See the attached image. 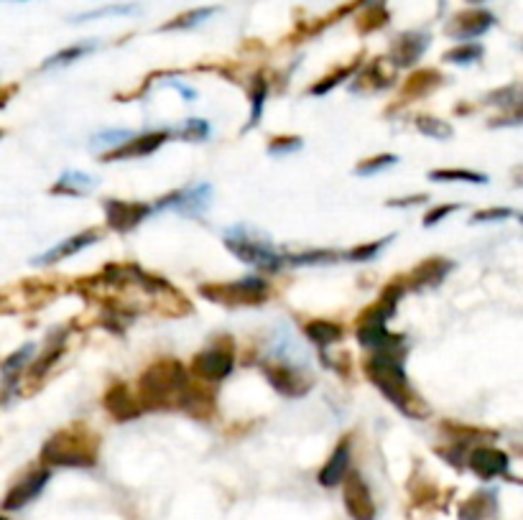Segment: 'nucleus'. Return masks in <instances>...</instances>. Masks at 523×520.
<instances>
[{"label": "nucleus", "mask_w": 523, "mask_h": 520, "mask_svg": "<svg viewBox=\"0 0 523 520\" xmlns=\"http://www.w3.org/2000/svg\"><path fill=\"white\" fill-rule=\"evenodd\" d=\"M192 400L194 388L176 359H162L143 372L141 403H146L149 409H189Z\"/></svg>", "instance_id": "obj_1"}, {"label": "nucleus", "mask_w": 523, "mask_h": 520, "mask_svg": "<svg viewBox=\"0 0 523 520\" xmlns=\"http://www.w3.org/2000/svg\"><path fill=\"white\" fill-rule=\"evenodd\" d=\"M41 462L49 467H92L98 462V439L82 426L54 433L41 449Z\"/></svg>", "instance_id": "obj_2"}, {"label": "nucleus", "mask_w": 523, "mask_h": 520, "mask_svg": "<svg viewBox=\"0 0 523 520\" xmlns=\"http://www.w3.org/2000/svg\"><path fill=\"white\" fill-rule=\"evenodd\" d=\"M225 248L230 250L237 260L256 265L261 271H281L287 265V255L274 248V243L261 233L250 230L246 224H235L230 230H225Z\"/></svg>", "instance_id": "obj_3"}, {"label": "nucleus", "mask_w": 523, "mask_h": 520, "mask_svg": "<svg viewBox=\"0 0 523 520\" xmlns=\"http://www.w3.org/2000/svg\"><path fill=\"white\" fill-rule=\"evenodd\" d=\"M365 370H368V378L373 380L375 388H378L396 409L413 416L412 403H416V400H413L412 385H409V378H406V372H403L401 359L396 358L393 352H378L375 358L368 359Z\"/></svg>", "instance_id": "obj_4"}, {"label": "nucleus", "mask_w": 523, "mask_h": 520, "mask_svg": "<svg viewBox=\"0 0 523 520\" xmlns=\"http://www.w3.org/2000/svg\"><path fill=\"white\" fill-rule=\"evenodd\" d=\"M261 368L263 375L268 378V383L288 398L304 396L312 388L309 378H307V359L266 358Z\"/></svg>", "instance_id": "obj_5"}, {"label": "nucleus", "mask_w": 523, "mask_h": 520, "mask_svg": "<svg viewBox=\"0 0 523 520\" xmlns=\"http://www.w3.org/2000/svg\"><path fill=\"white\" fill-rule=\"evenodd\" d=\"M202 294L214 298V301H223V304H258L268 294V281H263L258 276H250V278H240V281L214 286V288L204 286Z\"/></svg>", "instance_id": "obj_6"}, {"label": "nucleus", "mask_w": 523, "mask_h": 520, "mask_svg": "<svg viewBox=\"0 0 523 520\" xmlns=\"http://www.w3.org/2000/svg\"><path fill=\"white\" fill-rule=\"evenodd\" d=\"M212 204V186L210 184H197L189 186V189H179L174 194L163 197L153 212L156 210H176L187 217H200L204 212L210 210Z\"/></svg>", "instance_id": "obj_7"}, {"label": "nucleus", "mask_w": 523, "mask_h": 520, "mask_svg": "<svg viewBox=\"0 0 523 520\" xmlns=\"http://www.w3.org/2000/svg\"><path fill=\"white\" fill-rule=\"evenodd\" d=\"M342 495H345V508L352 520H375V503L368 484L358 472H348L342 480Z\"/></svg>", "instance_id": "obj_8"}, {"label": "nucleus", "mask_w": 523, "mask_h": 520, "mask_svg": "<svg viewBox=\"0 0 523 520\" xmlns=\"http://www.w3.org/2000/svg\"><path fill=\"white\" fill-rule=\"evenodd\" d=\"M153 207L143 202H123V199H108L105 202V217L108 224L118 233H131L133 227L143 223L149 217Z\"/></svg>", "instance_id": "obj_9"}, {"label": "nucleus", "mask_w": 523, "mask_h": 520, "mask_svg": "<svg viewBox=\"0 0 523 520\" xmlns=\"http://www.w3.org/2000/svg\"><path fill=\"white\" fill-rule=\"evenodd\" d=\"M233 352L223 349V347H210V349H202L200 355L192 362V370L202 380H210V383H220L225 380L230 372H233Z\"/></svg>", "instance_id": "obj_10"}, {"label": "nucleus", "mask_w": 523, "mask_h": 520, "mask_svg": "<svg viewBox=\"0 0 523 520\" xmlns=\"http://www.w3.org/2000/svg\"><path fill=\"white\" fill-rule=\"evenodd\" d=\"M496 26V16L483 8H475V11L457 13L452 21L447 24V36L457 38V41H470L487 34L490 28Z\"/></svg>", "instance_id": "obj_11"}, {"label": "nucleus", "mask_w": 523, "mask_h": 520, "mask_svg": "<svg viewBox=\"0 0 523 520\" xmlns=\"http://www.w3.org/2000/svg\"><path fill=\"white\" fill-rule=\"evenodd\" d=\"M49 483V470H37L31 474H26L18 484H13L11 493L3 500V510H21L26 508L31 500H37L41 495V490Z\"/></svg>", "instance_id": "obj_12"}, {"label": "nucleus", "mask_w": 523, "mask_h": 520, "mask_svg": "<svg viewBox=\"0 0 523 520\" xmlns=\"http://www.w3.org/2000/svg\"><path fill=\"white\" fill-rule=\"evenodd\" d=\"M432 44V36L429 34H422V31H409V34H401L393 47H391V62L396 67H412V64L419 62L424 51L429 49Z\"/></svg>", "instance_id": "obj_13"}, {"label": "nucleus", "mask_w": 523, "mask_h": 520, "mask_svg": "<svg viewBox=\"0 0 523 520\" xmlns=\"http://www.w3.org/2000/svg\"><path fill=\"white\" fill-rule=\"evenodd\" d=\"M508 464H511V459L506 452H500V449H490V446H480V449H475L473 454H470V467H473L475 474H480V477H498V474H506L508 472Z\"/></svg>", "instance_id": "obj_14"}, {"label": "nucleus", "mask_w": 523, "mask_h": 520, "mask_svg": "<svg viewBox=\"0 0 523 520\" xmlns=\"http://www.w3.org/2000/svg\"><path fill=\"white\" fill-rule=\"evenodd\" d=\"M98 233L95 230H88V233H79V235L75 237H67V240H62L57 248L47 250L44 255H38L37 260H31V263H37V265H51V263H59V260L69 258V255H77L79 250L89 248V245H95L98 243Z\"/></svg>", "instance_id": "obj_15"}, {"label": "nucleus", "mask_w": 523, "mask_h": 520, "mask_svg": "<svg viewBox=\"0 0 523 520\" xmlns=\"http://www.w3.org/2000/svg\"><path fill=\"white\" fill-rule=\"evenodd\" d=\"M138 403H141V400H138V398L131 393V388L123 383L112 385L110 390H108V396H105V406H108V411H110L118 421L136 419L138 413H141V406H138Z\"/></svg>", "instance_id": "obj_16"}, {"label": "nucleus", "mask_w": 523, "mask_h": 520, "mask_svg": "<svg viewBox=\"0 0 523 520\" xmlns=\"http://www.w3.org/2000/svg\"><path fill=\"white\" fill-rule=\"evenodd\" d=\"M166 140V133H149V136H133L125 146L120 149L105 153L102 161H120V159H141V156H149L153 151L162 146Z\"/></svg>", "instance_id": "obj_17"}, {"label": "nucleus", "mask_w": 523, "mask_h": 520, "mask_svg": "<svg viewBox=\"0 0 523 520\" xmlns=\"http://www.w3.org/2000/svg\"><path fill=\"white\" fill-rule=\"evenodd\" d=\"M348 470H350V444L348 442H342V444L335 449V454L329 457V462L324 464L322 472H319V484H324V487H337V484L345 480Z\"/></svg>", "instance_id": "obj_18"}, {"label": "nucleus", "mask_w": 523, "mask_h": 520, "mask_svg": "<svg viewBox=\"0 0 523 520\" xmlns=\"http://www.w3.org/2000/svg\"><path fill=\"white\" fill-rule=\"evenodd\" d=\"M452 268H455V265L445 258L426 260V263H422V265L412 273V286L413 288H426V286L442 284Z\"/></svg>", "instance_id": "obj_19"}, {"label": "nucleus", "mask_w": 523, "mask_h": 520, "mask_svg": "<svg viewBox=\"0 0 523 520\" xmlns=\"http://www.w3.org/2000/svg\"><path fill=\"white\" fill-rule=\"evenodd\" d=\"M98 186V182L82 172H64L59 182L51 186V194H64V197H82L89 194Z\"/></svg>", "instance_id": "obj_20"}, {"label": "nucleus", "mask_w": 523, "mask_h": 520, "mask_svg": "<svg viewBox=\"0 0 523 520\" xmlns=\"http://www.w3.org/2000/svg\"><path fill=\"white\" fill-rule=\"evenodd\" d=\"M34 355V342H28L21 349H16L11 358L3 362V398H8L16 383H18V375L26 368V362Z\"/></svg>", "instance_id": "obj_21"}, {"label": "nucleus", "mask_w": 523, "mask_h": 520, "mask_svg": "<svg viewBox=\"0 0 523 520\" xmlns=\"http://www.w3.org/2000/svg\"><path fill=\"white\" fill-rule=\"evenodd\" d=\"M304 335L309 342H314L317 347H329L335 345L337 339L342 337V327H337L335 322H324V319H317V322H309L304 327Z\"/></svg>", "instance_id": "obj_22"}, {"label": "nucleus", "mask_w": 523, "mask_h": 520, "mask_svg": "<svg viewBox=\"0 0 523 520\" xmlns=\"http://www.w3.org/2000/svg\"><path fill=\"white\" fill-rule=\"evenodd\" d=\"M98 49V44L95 41H85V44H75V47H67V49L57 51L54 57H49L47 62H44V69H54V67H67V64L77 62V59H82V57H88L89 51Z\"/></svg>", "instance_id": "obj_23"}, {"label": "nucleus", "mask_w": 523, "mask_h": 520, "mask_svg": "<svg viewBox=\"0 0 523 520\" xmlns=\"http://www.w3.org/2000/svg\"><path fill=\"white\" fill-rule=\"evenodd\" d=\"M496 508V500H493V493H477L475 497H470L460 510V520H486L487 513H493Z\"/></svg>", "instance_id": "obj_24"}, {"label": "nucleus", "mask_w": 523, "mask_h": 520, "mask_svg": "<svg viewBox=\"0 0 523 520\" xmlns=\"http://www.w3.org/2000/svg\"><path fill=\"white\" fill-rule=\"evenodd\" d=\"M217 13L214 5H207V8H194V11L182 13V16H176L174 21H169V24L163 26V31H187V28H194V26L204 24L207 18H212Z\"/></svg>", "instance_id": "obj_25"}, {"label": "nucleus", "mask_w": 523, "mask_h": 520, "mask_svg": "<svg viewBox=\"0 0 523 520\" xmlns=\"http://www.w3.org/2000/svg\"><path fill=\"white\" fill-rule=\"evenodd\" d=\"M136 136V133H131V130H123V128H118V130H102V133H98V136H92V149L95 151H105L108 149V153L115 149H120V146H125L131 138Z\"/></svg>", "instance_id": "obj_26"}, {"label": "nucleus", "mask_w": 523, "mask_h": 520, "mask_svg": "<svg viewBox=\"0 0 523 520\" xmlns=\"http://www.w3.org/2000/svg\"><path fill=\"white\" fill-rule=\"evenodd\" d=\"M432 182H467V184H487L486 173L460 172V169H436L429 172Z\"/></svg>", "instance_id": "obj_27"}, {"label": "nucleus", "mask_w": 523, "mask_h": 520, "mask_svg": "<svg viewBox=\"0 0 523 520\" xmlns=\"http://www.w3.org/2000/svg\"><path fill=\"white\" fill-rule=\"evenodd\" d=\"M416 128L422 130L424 136L436 138V140H447L452 138V125L445 123V120H439V118H432V115H422V118H416Z\"/></svg>", "instance_id": "obj_28"}, {"label": "nucleus", "mask_w": 523, "mask_h": 520, "mask_svg": "<svg viewBox=\"0 0 523 520\" xmlns=\"http://www.w3.org/2000/svg\"><path fill=\"white\" fill-rule=\"evenodd\" d=\"M136 5H131V3H125V5H105V8H98V11H89L82 13V16H72L69 21L72 24H85V21H98V18H110V16H131V13H136Z\"/></svg>", "instance_id": "obj_29"}, {"label": "nucleus", "mask_w": 523, "mask_h": 520, "mask_svg": "<svg viewBox=\"0 0 523 520\" xmlns=\"http://www.w3.org/2000/svg\"><path fill=\"white\" fill-rule=\"evenodd\" d=\"M342 255L335 250H312V253H301V255H287V265H317V263H332Z\"/></svg>", "instance_id": "obj_30"}, {"label": "nucleus", "mask_w": 523, "mask_h": 520, "mask_svg": "<svg viewBox=\"0 0 523 520\" xmlns=\"http://www.w3.org/2000/svg\"><path fill=\"white\" fill-rule=\"evenodd\" d=\"M396 163H399V156H393V153L373 156V159H368V161L358 163V166H355V173H358V176H373V173L391 169V166H396Z\"/></svg>", "instance_id": "obj_31"}, {"label": "nucleus", "mask_w": 523, "mask_h": 520, "mask_svg": "<svg viewBox=\"0 0 523 520\" xmlns=\"http://www.w3.org/2000/svg\"><path fill=\"white\" fill-rule=\"evenodd\" d=\"M483 57V47H477V44H467V47H457V49L447 51V59L449 64H473L477 62Z\"/></svg>", "instance_id": "obj_32"}, {"label": "nucleus", "mask_w": 523, "mask_h": 520, "mask_svg": "<svg viewBox=\"0 0 523 520\" xmlns=\"http://www.w3.org/2000/svg\"><path fill=\"white\" fill-rule=\"evenodd\" d=\"M179 133L187 140H207L210 138V123L202 120V118H189L187 123L179 128Z\"/></svg>", "instance_id": "obj_33"}, {"label": "nucleus", "mask_w": 523, "mask_h": 520, "mask_svg": "<svg viewBox=\"0 0 523 520\" xmlns=\"http://www.w3.org/2000/svg\"><path fill=\"white\" fill-rule=\"evenodd\" d=\"M391 240H393V235L386 237V240H378V243H371V245H362V248L350 250V253H345L342 258H345V260H355V263H362V260H373L375 255L381 253V250L386 248Z\"/></svg>", "instance_id": "obj_34"}, {"label": "nucleus", "mask_w": 523, "mask_h": 520, "mask_svg": "<svg viewBox=\"0 0 523 520\" xmlns=\"http://www.w3.org/2000/svg\"><path fill=\"white\" fill-rule=\"evenodd\" d=\"M263 105H266V82H263V79H258V82H256V89H253V110H250L248 128H253V125L261 123Z\"/></svg>", "instance_id": "obj_35"}, {"label": "nucleus", "mask_w": 523, "mask_h": 520, "mask_svg": "<svg viewBox=\"0 0 523 520\" xmlns=\"http://www.w3.org/2000/svg\"><path fill=\"white\" fill-rule=\"evenodd\" d=\"M62 347H64L62 339L57 342V347H54V342H51L49 349H47V355H41V358L37 359V365H34V370H31V375H34V378H41L44 372L49 370L51 362H54V359L59 358V352H62Z\"/></svg>", "instance_id": "obj_36"}, {"label": "nucleus", "mask_w": 523, "mask_h": 520, "mask_svg": "<svg viewBox=\"0 0 523 520\" xmlns=\"http://www.w3.org/2000/svg\"><path fill=\"white\" fill-rule=\"evenodd\" d=\"M301 149V138H278L268 146V153L271 156H284V153H291V151Z\"/></svg>", "instance_id": "obj_37"}, {"label": "nucleus", "mask_w": 523, "mask_h": 520, "mask_svg": "<svg viewBox=\"0 0 523 520\" xmlns=\"http://www.w3.org/2000/svg\"><path fill=\"white\" fill-rule=\"evenodd\" d=\"M508 217H516V210H483L477 212L473 217V223H498V220H508Z\"/></svg>", "instance_id": "obj_38"}, {"label": "nucleus", "mask_w": 523, "mask_h": 520, "mask_svg": "<svg viewBox=\"0 0 523 520\" xmlns=\"http://www.w3.org/2000/svg\"><path fill=\"white\" fill-rule=\"evenodd\" d=\"M457 210H460V204H447V207H436L434 212H429V214H426V220H424V224H426V227H434L436 223H442V220H445L447 214H452V212H457Z\"/></svg>", "instance_id": "obj_39"}, {"label": "nucleus", "mask_w": 523, "mask_h": 520, "mask_svg": "<svg viewBox=\"0 0 523 520\" xmlns=\"http://www.w3.org/2000/svg\"><path fill=\"white\" fill-rule=\"evenodd\" d=\"M350 72H352V69H345V72H340V75H332L329 79H324V82H319V85H314L309 92H312V95H324V92H329V89H332L337 82H342V79H345V75H350Z\"/></svg>", "instance_id": "obj_40"}, {"label": "nucleus", "mask_w": 523, "mask_h": 520, "mask_svg": "<svg viewBox=\"0 0 523 520\" xmlns=\"http://www.w3.org/2000/svg\"><path fill=\"white\" fill-rule=\"evenodd\" d=\"M169 85L176 87V89H179V92H182V95H184V99H189V102H192V99L197 98V92H194V89H192V87L182 85V82H169Z\"/></svg>", "instance_id": "obj_41"}, {"label": "nucleus", "mask_w": 523, "mask_h": 520, "mask_svg": "<svg viewBox=\"0 0 523 520\" xmlns=\"http://www.w3.org/2000/svg\"><path fill=\"white\" fill-rule=\"evenodd\" d=\"M470 3H486V0H470Z\"/></svg>", "instance_id": "obj_42"}, {"label": "nucleus", "mask_w": 523, "mask_h": 520, "mask_svg": "<svg viewBox=\"0 0 523 520\" xmlns=\"http://www.w3.org/2000/svg\"><path fill=\"white\" fill-rule=\"evenodd\" d=\"M365 3H378V0H365Z\"/></svg>", "instance_id": "obj_43"}, {"label": "nucleus", "mask_w": 523, "mask_h": 520, "mask_svg": "<svg viewBox=\"0 0 523 520\" xmlns=\"http://www.w3.org/2000/svg\"><path fill=\"white\" fill-rule=\"evenodd\" d=\"M0 520H8V518H3V515H0Z\"/></svg>", "instance_id": "obj_44"}]
</instances>
